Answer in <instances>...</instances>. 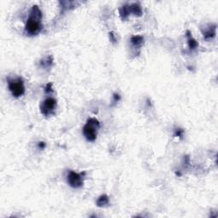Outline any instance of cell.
<instances>
[{
    "label": "cell",
    "instance_id": "obj_1",
    "mask_svg": "<svg viewBox=\"0 0 218 218\" xmlns=\"http://www.w3.org/2000/svg\"><path fill=\"white\" fill-rule=\"evenodd\" d=\"M42 12L37 5L32 6L26 23L25 31L29 35H36L42 29Z\"/></svg>",
    "mask_w": 218,
    "mask_h": 218
},
{
    "label": "cell",
    "instance_id": "obj_2",
    "mask_svg": "<svg viewBox=\"0 0 218 218\" xmlns=\"http://www.w3.org/2000/svg\"><path fill=\"white\" fill-rule=\"evenodd\" d=\"M100 128V123L96 119H90L83 128V134L89 141H96L97 130Z\"/></svg>",
    "mask_w": 218,
    "mask_h": 218
},
{
    "label": "cell",
    "instance_id": "obj_3",
    "mask_svg": "<svg viewBox=\"0 0 218 218\" xmlns=\"http://www.w3.org/2000/svg\"><path fill=\"white\" fill-rule=\"evenodd\" d=\"M8 86L9 90L11 92L14 97L18 98L23 96L25 93V86L22 78H9L8 79Z\"/></svg>",
    "mask_w": 218,
    "mask_h": 218
},
{
    "label": "cell",
    "instance_id": "obj_4",
    "mask_svg": "<svg viewBox=\"0 0 218 218\" xmlns=\"http://www.w3.org/2000/svg\"><path fill=\"white\" fill-rule=\"evenodd\" d=\"M56 100L52 98V97H48L46 98L43 102L40 105V111L42 114L45 116H50L55 113V110L56 108Z\"/></svg>",
    "mask_w": 218,
    "mask_h": 218
},
{
    "label": "cell",
    "instance_id": "obj_5",
    "mask_svg": "<svg viewBox=\"0 0 218 218\" xmlns=\"http://www.w3.org/2000/svg\"><path fill=\"white\" fill-rule=\"evenodd\" d=\"M67 183L73 188H79L83 186V181L82 175L74 171H70L67 175Z\"/></svg>",
    "mask_w": 218,
    "mask_h": 218
},
{
    "label": "cell",
    "instance_id": "obj_6",
    "mask_svg": "<svg viewBox=\"0 0 218 218\" xmlns=\"http://www.w3.org/2000/svg\"><path fill=\"white\" fill-rule=\"evenodd\" d=\"M129 11H130V13H133L134 15H141V13H142L141 5H139L138 4H133L129 5Z\"/></svg>",
    "mask_w": 218,
    "mask_h": 218
},
{
    "label": "cell",
    "instance_id": "obj_7",
    "mask_svg": "<svg viewBox=\"0 0 218 218\" xmlns=\"http://www.w3.org/2000/svg\"><path fill=\"white\" fill-rule=\"evenodd\" d=\"M108 203L109 199L107 195H102V196H100L99 199H97V201H96V205H97V206H99V207H102V206L108 205Z\"/></svg>",
    "mask_w": 218,
    "mask_h": 218
},
{
    "label": "cell",
    "instance_id": "obj_8",
    "mask_svg": "<svg viewBox=\"0 0 218 218\" xmlns=\"http://www.w3.org/2000/svg\"><path fill=\"white\" fill-rule=\"evenodd\" d=\"M216 35V26H214L213 28H209L207 31H205L204 32V36H205V39H211L214 36Z\"/></svg>",
    "mask_w": 218,
    "mask_h": 218
},
{
    "label": "cell",
    "instance_id": "obj_9",
    "mask_svg": "<svg viewBox=\"0 0 218 218\" xmlns=\"http://www.w3.org/2000/svg\"><path fill=\"white\" fill-rule=\"evenodd\" d=\"M143 37H141V36H133L131 39H130V41H131V43H132V45H134L135 46H139V45H141L142 44V42H143Z\"/></svg>",
    "mask_w": 218,
    "mask_h": 218
},
{
    "label": "cell",
    "instance_id": "obj_10",
    "mask_svg": "<svg viewBox=\"0 0 218 218\" xmlns=\"http://www.w3.org/2000/svg\"><path fill=\"white\" fill-rule=\"evenodd\" d=\"M130 13L129 11V5H125V6L122 7L120 9V15L122 17V19H125L127 18L129 15Z\"/></svg>",
    "mask_w": 218,
    "mask_h": 218
},
{
    "label": "cell",
    "instance_id": "obj_11",
    "mask_svg": "<svg viewBox=\"0 0 218 218\" xmlns=\"http://www.w3.org/2000/svg\"><path fill=\"white\" fill-rule=\"evenodd\" d=\"M187 36H188V45H189V48L192 49V50L195 49L198 46V43L196 42L195 39H192L190 35H187Z\"/></svg>",
    "mask_w": 218,
    "mask_h": 218
},
{
    "label": "cell",
    "instance_id": "obj_12",
    "mask_svg": "<svg viewBox=\"0 0 218 218\" xmlns=\"http://www.w3.org/2000/svg\"><path fill=\"white\" fill-rule=\"evenodd\" d=\"M183 129H177L175 132V136H178V137H181L182 135H183Z\"/></svg>",
    "mask_w": 218,
    "mask_h": 218
},
{
    "label": "cell",
    "instance_id": "obj_13",
    "mask_svg": "<svg viewBox=\"0 0 218 218\" xmlns=\"http://www.w3.org/2000/svg\"><path fill=\"white\" fill-rule=\"evenodd\" d=\"M53 90H52V84L51 83H49V84H47L46 85V87H45V92L47 93H49V92H52Z\"/></svg>",
    "mask_w": 218,
    "mask_h": 218
},
{
    "label": "cell",
    "instance_id": "obj_14",
    "mask_svg": "<svg viewBox=\"0 0 218 218\" xmlns=\"http://www.w3.org/2000/svg\"><path fill=\"white\" fill-rule=\"evenodd\" d=\"M39 148H41V149H44V148H45V142H39Z\"/></svg>",
    "mask_w": 218,
    "mask_h": 218
}]
</instances>
